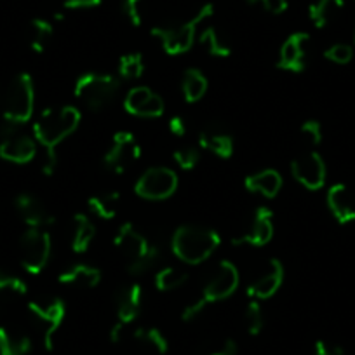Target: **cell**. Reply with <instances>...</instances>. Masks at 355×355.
I'll list each match as a JSON object with an SVG mask.
<instances>
[{"instance_id": "obj_1", "label": "cell", "mask_w": 355, "mask_h": 355, "mask_svg": "<svg viewBox=\"0 0 355 355\" xmlns=\"http://www.w3.org/2000/svg\"><path fill=\"white\" fill-rule=\"evenodd\" d=\"M221 237L216 230L200 225H182L173 234L171 249L180 261L199 265L220 248Z\"/></svg>"}, {"instance_id": "obj_2", "label": "cell", "mask_w": 355, "mask_h": 355, "mask_svg": "<svg viewBox=\"0 0 355 355\" xmlns=\"http://www.w3.org/2000/svg\"><path fill=\"white\" fill-rule=\"evenodd\" d=\"M114 244L119 251L122 252L125 259H128V272L129 275H145L146 272L153 270L157 263L160 261V251L159 245L150 244L148 239L143 234L136 230L132 223L121 225L114 239Z\"/></svg>"}, {"instance_id": "obj_3", "label": "cell", "mask_w": 355, "mask_h": 355, "mask_svg": "<svg viewBox=\"0 0 355 355\" xmlns=\"http://www.w3.org/2000/svg\"><path fill=\"white\" fill-rule=\"evenodd\" d=\"M80 119V112L75 107L46 108L33 122V138L46 150H56L61 141L77 131Z\"/></svg>"}, {"instance_id": "obj_4", "label": "cell", "mask_w": 355, "mask_h": 355, "mask_svg": "<svg viewBox=\"0 0 355 355\" xmlns=\"http://www.w3.org/2000/svg\"><path fill=\"white\" fill-rule=\"evenodd\" d=\"M35 107V87L28 73H18L6 85L0 96V112L4 122L23 125L32 119Z\"/></svg>"}, {"instance_id": "obj_5", "label": "cell", "mask_w": 355, "mask_h": 355, "mask_svg": "<svg viewBox=\"0 0 355 355\" xmlns=\"http://www.w3.org/2000/svg\"><path fill=\"white\" fill-rule=\"evenodd\" d=\"M119 89H121V82L114 75L87 71L77 78L73 94L89 110L100 112L114 103L119 94Z\"/></svg>"}, {"instance_id": "obj_6", "label": "cell", "mask_w": 355, "mask_h": 355, "mask_svg": "<svg viewBox=\"0 0 355 355\" xmlns=\"http://www.w3.org/2000/svg\"><path fill=\"white\" fill-rule=\"evenodd\" d=\"M213 11V4H206L189 21L174 26H155V28H152V35L159 40L162 49L171 56L185 54L192 49L193 42H196L199 25H202L207 18H211Z\"/></svg>"}, {"instance_id": "obj_7", "label": "cell", "mask_w": 355, "mask_h": 355, "mask_svg": "<svg viewBox=\"0 0 355 355\" xmlns=\"http://www.w3.org/2000/svg\"><path fill=\"white\" fill-rule=\"evenodd\" d=\"M51 252L53 239L44 228H28L19 237V261L28 274H40L49 263Z\"/></svg>"}, {"instance_id": "obj_8", "label": "cell", "mask_w": 355, "mask_h": 355, "mask_svg": "<svg viewBox=\"0 0 355 355\" xmlns=\"http://www.w3.org/2000/svg\"><path fill=\"white\" fill-rule=\"evenodd\" d=\"M239 270L237 266L228 259H223L216 265L213 274L206 281L202 289V295L196 300L197 305L202 310H206L207 305L216 302H223V300L230 298L239 288Z\"/></svg>"}, {"instance_id": "obj_9", "label": "cell", "mask_w": 355, "mask_h": 355, "mask_svg": "<svg viewBox=\"0 0 355 355\" xmlns=\"http://www.w3.org/2000/svg\"><path fill=\"white\" fill-rule=\"evenodd\" d=\"M19 128L9 122L0 128V157L12 164H28L37 155V141Z\"/></svg>"}, {"instance_id": "obj_10", "label": "cell", "mask_w": 355, "mask_h": 355, "mask_svg": "<svg viewBox=\"0 0 355 355\" xmlns=\"http://www.w3.org/2000/svg\"><path fill=\"white\" fill-rule=\"evenodd\" d=\"M178 189V174L171 167L155 166L146 169L135 185V192L146 200H164Z\"/></svg>"}, {"instance_id": "obj_11", "label": "cell", "mask_w": 355, "mask_h": 355, "mask_svg": "<svg viewBox=\"0 0 355 355\" xmlns=\"http://www.w3.org/2000/svg\"><path fill=\"white\" fill-rule=\"evenodd\" d=\"M28 310L33 319H35V322L42 327L44 347H46V350H53L54 336L60 331L64 315H67V306H64L63 300L54 296V298L30 302Z\"/></svg>"}, {"instance_id": "obj_12", "label": "cell", "mask_w": 355, "mask_h": 355, "mask_svg": "<svg viewBox=\"0 0 355 355\" xmlns=\"http://www.w3.org/2000/svg\"><path fill=\"white\" fill-rule=\"evenodd\" d=\"M141 155V146L132 132L119 131L112 138L110 146L103 157V164L110 173L122 174Z\"/></svg>"}, {"instance_id": "obj_13", "label": "cell", "mask_w": 355, "mask_h": 355, "mask_svg": "<svg viewBox=\"0 0 355 355\" xmlns=\"http://www.w3.org/2000/svg\"><path fill=\"white\" fill-rule=\"evenodd\" d=\"M291 174L300 185L309 190H320L326 183V162L317 152H305L291 162Z\"/></svg>"}, {"instance_id": "obj_14", "label": "cell", "mask_w": 355, "mask_h": 355, "mask_svg": "<svg viewBox=\"0 0 355 355\" xmlns=\"http://www.w3.org/2000/svg\"><path fill=\"white\" fill-rule=\"evenodd\" d=\"M272 237H274V213L268 207L259 206L252 214L249 227L232 239V244L263 248L272 241Z\"/></svg>"}, {"instance_id": "obj_15", "label": "cell", "mask_w": 355, "mask_h": 355, "mask_svg": "<svg viewBox=\"0 0 355 355\" xmlns=\"http://www.w3.org/2000/svg\"><path fill=\"white\" fill-rule=\"evenodd\" d=\"M310 35L305 32H295L284 40L279 53L277 67L281 70L300 73L306 67V56H309Z\"/></svg>"}, {"instance_id": "obj_16", "label": "cell", "mask_w": 355, "mask_h": 355, "mask_svg": "<svg viewBox=\"0 0 355 355\" xmlns=\"http://www.w3.org/2000/svg\"><path fill=\"white\" fill-rule=\"evenodd\" d=\"M15 207L28 228H46L54 223V216L49 213L42 200L28 192L19 193L15 199Z\"/></svg>"}, {"instance_id": "obj_17", "label": "cell", "mask_w": 355, "mask_h": 355, "mask_svg": "<svg viewBox=\"0 0 355 355\" xmlns=\"http://www.w3.org/2000/svg\"><path fill=\"white\" fill-rule=\"evenodd\" d=\"M282 282H284V266L279 259H270L268 263V270L258 277L256 281H252L248 286L245 293L251 300H268L275 295V293L281 289Z\"/></svg>"}, {"instance_id": "obj_18", "label": "cell", "mask_w": 355, "mask_h": 355, "mask_svg": "<svg viewBox=\"0 0 355 355\" xmlns=\"http://www.w3.org/2000/svg\"><path fill=\"white\" fill-rule=\"evenodd\" d=\"M143 309V289L139 284H128L121 288L115 295V312L117 322L124 326L135 322Z\"/></svg>"}, {"instance_id": "obj_19", "label": "cell", "mask_w": 355, "mask_h": 355, "mask_svg": "<svg viewBox=\"0 0 355 355\" xmlns=\"http://www.w3.org/2000/svg\"><path fill=\"white\" fill-rule=\"evenodd\" d=\"M327 207L340 225H348L355 221V199L350 189L345 183H334L327 190Z\"/></svg>"}, {"instance_id": "obj_20", "label": "cell", "mask_w": 355, "mask_h": 355, "mask_svg": "<svg viewBox=\"0 0 355 355\" xmlns=\"http://www.w3.org/2000/svg\"><path fill=\"white\" fill-rule=\"evenodd\" d=\"M244 187L248 192L259 193L266 199H274L282 189V176L275 169H263L245 176Z\"/></svg>"}, {"instance_id": "obj_21", "label": "cell", "mask_w": 355, "mask_h": 355, "mask_svg": "<svg viewBox=\"0 0 355 355\" xmlns=\"http://www.w3.org/2000/svg\"><path fill=\"white\" fill-rule=\"evenodd\" d=\"M199 145L220 159H230L234 155V138L216 125H209L200 132Z\"/></svg>"}, {"instance_id": "obj_22", "label": "cell", "mask_w": 355, "mask_h": 355, "mask_svg": "<svg viewBox=\"0 0 355 355\" xmlns=\"http://www.w3.org/2000/svg\"><path fill=\"white\" fill-rule=\"evenodd\" d=\"M60 284L80 286V288H96L101 281L100 268L87 263H75L68 266L67 270L61 272L58 277Z\"/></svg>"}, {"instance_id": "obj_23", "label": "cell", "mask_w": 355, "mask_h": 355, "mask_svg": "<svg viewBox=\"0 0 355 355\" xmlns=\"http://www.w3.org/2000/svg\"><path fill=\"white\" fill-rule=\"evenodd\" d=\"M96 239V225L87 214L77 213L73 216V234H71V249L75 252H85Z\"/></svg>"}, {"instance_id": "obj_24", "label": "cell", "mask_w": 355, "mask_h": 355, "mask_svg": "<svg viewBox=\"0 0 355 355\" xmlns=\"http://www.w3.org/2000/svg\"><path fill=\"white\" fill-rule=\"evenodd\" d=\"M30 350L32 340L28 334L9 327H0V355H28Z\"/></svg>"}, {"instance_id": "obj_25", "label": "cell", "mask_w": 355, "mask_h": 355, "mask_svg": "<svg viewBox=\"0 0 355 355\" xmlns=\"http://www.w3.org/2000/svg\"><path fill=\"white\" fill-rule=\"evenodd\" d=\"M87 207L91 214L100 218V220H114L119 214V207H121V193L105 192L89 197Z\"/></svg>"}, {"instance_id": "obj_26", "label": "cell", "mask_w": 355, "mask_h": 355, "mask_svg": "<svg viewBox=\"0 0 355 355\" xmlns=\"http://www.w3.org/2000/svg\"><path fill=\"white\" fill-rule=\"evenodd\" d=\"M207 91V78L197 68H189L182 77V93L187 103H197Z\"/></svg>"}, {"instance_id": "obj_27", "label": "cell", "mask_w": 355, "mask_h": 355, "mask_svg": "<svg viewBox=\"0 0 355 355\" xmlns=\"http://www.w3.org/2000/svg\"><path fill=\"white\" fill-rule=\"evenodd\" d=\"M343 0H317L309 8V18L317 28H324L329 25L340 11L343 9Z\"/></svg>"}, {"instance_id": "obj_28", "label": "cell", "mask_w": 355, "mask_h": 355, "mask_svg": "<svg viewBox=\"0 0 355 355\" xmlns=\"http://www.w3.org/2000/svg\"><path fill=\"white\" fill-rule=\"evenodd\" d=\"M54 35L53 23L47 19L37 18L30 23V47L35 51L37 54L44 53L49 46L51 39Z\"/></svg>"}, {"instance_id": "obj_29", "label": "cell", "mask_w": 355, "mask_h": 355, "mask_svg": "<svg viewBox=\"0 0 355 355\" xmlns=\"http://www.w3.org/2000/svg\"><path fill=\"white\" fill-rule=\"evenodd\" d=\"M138 343L145 345V347L152 348L155 354L164 355L169 350V341H167L166 334L159 329V327H138V329L132 333Z\"/></svg>"}, {"instance_id": "obj_30", "label": "cell", "mask_w": 355, "mask_h": 355, "mask_svg": "<svg viewBox=\"0 0 355 355\" xmlns=\"http://www.w3.org/2000/svg\"><path fill=\"white\" fill-rule=\"evenodd\" d=\"M189 279V274L178 266H166V268H160L159 272L153 277V284L159 291H174V289L182 288L183 284Z\"/></svg>"}, {"instance_id": "obj_31", "label": "cell", "mask_w": 355, "mask_h": 355, "mask_svg": "<svg viewBox=\"0 0 355 355\" xmlns=\"http://www.w3.org/2000/svg\"><path fill=\"white\" fill-rule=\"evenodd\" d=\"M199 42L202 46H206L209 54H213L216 58H228L232 53L230 44L221 37V33L214 26H207V28H204L199 33Z\"/></svg>"}, {"instance_id": "obj_32", "label": "cell", "mask_w": 355, "mask_h": 355, "mask_svg": "<svg viewBox=\"0 0 355 355\" xmlns=\"http://www.w3.org/2000/svg\"><path fill=\"white\" fill-rule=\"evenodd\" d=\"M145 71V61L139 53L124 54L119 60V75L124 80H136L139 78Z\"/></svg>"}, {"instance_id": "obj_33", "label": "cell", "mask_w": 355, "mask_h": 355, "mask_svg": "<svg viewBox=\"0 0 355 355\" xmlns=\"http://www.w3.org/2000/svg\"><path fill=\"white\" fill-rule=\"evenodd\" d=\"M245 327H248V333L251 336H258L259 333L265 327V317H263V309L259 305L258 300H251L245 306Z\"/></svg>"}, {"instance_id": "obj_34", "label": "cell", "mask_w": 355, "mask_h": 355, "mask_svg": "<svg viewBox=\"0 0 355 355\" xmlns=\"http://www.w3.org/2000/svg\"><path fill=\"white\" fill-rule=\"evenodd\" d=\"M152 93H153L152 89L146 87V85H136V87H132L124 98L125 112L131 115H136V112L139 110V107L148 100Z\"/></svg>"}, {"instance_id": "obj_35", "label": "cell", "mask_w": 355, "mask_h": 355, "mask_svg": "<svg viewBox=\"0 0 355 355\" xmlns=\"http://www.w3.org/2000/svg\"><path fill=\"white\" fill-rule=\"evenodd\" d=\"M173 160L178 164L180 169L192 171L200 162V152L199 148H193V146H183V148L174 150Z\"/></svg>"}, {"instance_id": "obj_36", "label": "cell", "mask_w": 355, "mask_h": 355, "mask_svg": "<svg viewBox=\"0 0 355 355\" xmlns=\"http://www.w3.org/2000/svg\"><path fill=\"white\" fill-rule=\"evenodd\" d=\"M166 110V103H164L162 98L157 93L150 94L148 100L139 107V110L136 112L135 117H143V119H157L164 114Z\"/></svg>"}, {"instance_id": "obj_37", "label": "cell", "mask_w": 355, "mask_h": 355, "mask_svg": "<svg viewBox=\"0 0 355 355\" xmlns=\"http://www.w3.org/2000/svg\"><path fill=\"white\" fill-rule=\"evenodd\" d=\"M324 58H326L327 61H331V63L347 64L350 63L352 58H354V49H352V46H348V44H334L329 49H326Z\"/></svg>"}, {"instance_id": "obj_38", "label": "cell", "mask_w": 355, "mask_h": 355, "mask_svg": "<svg viewBox=\"0 0 355 355\" xmlns=\"http://www.w3.org/2000/svg\"><path fill=\"white\" fill-rule=\"evenodd\" d=\"M28 286H26L25 281H21L16 275L9 274L8 270L0 268V291H9L16 293V295H25Z\"/></svg>"}, {"instance_id": "obj_39", "label": "cell", "mask_w": 355, "mask_h": 355, "mask_svg": "<svg viewBox=\"0 0 355 355\" xmlns=\"http://www.w3.org/2000/svg\"><path fill=\"white\" fill-rule=\"evenodd\" d=\"M300 135L309 146H317L322 141V125L319 121H305L300 128Z\"/></svg>"}, {"instance_id": "obj_40", "label": "cell", "mask_w": 355, "mask_h": 355, "mask_svg": "<svg viewBox=\"0 0 355 355\" xmlns=\"http://www.w3.org/2000/svg\"><path fill=\"white\" fill-rule=\"evenodd\" d=\"M143 0H122V15L132 26H141L143 23Z\"/></svg>"}, {"instance_id": "obj_41", "label": "cell", "mask_w": 355, "mask_h": 355, "mask_svg": "<svg viewBox=\"0 0 355 355\" xmlns=\"http://www.w3.org/2000/svg\"><path fill=\"white\" fill-rule=\"evenodd\" d=\"M313 355H345L343 348L338 345L329 343V341L319 340L313 345Z\"/></svg>"}, {"instance_id": "obj_42", "label": "cell", "mask_w": 355, "mask_h": 355, "mask_svg": "<svg viewBox=\"0 0 355 355\" xmlns=\"http://www.w3.org/2000/svg\"><path fill=\"white\" fill-rule=\"evenodd\" d=\"M103 0H64L63 6L64 9L70 11H84V9H94L101 6Z\"/></svg>"}, {"instance_id": "obj_43", "label": "cell", "mask_w": 355, "mask_h": 355, "mask_svg": "<svg viewBox=\"0 0 355 355\" xmlns=\"http://www.w3.org/2000/svg\"><path fill=\"white\" fill-rule=\"evenodd\" d=\"M249 2L251 4L259 2L272 15H281V12H284L288 9V0H249Z\"/></svg>"}, {"instance_id": "obj_44", "label": "cell", "mask_w": 355, "mask_h": 355, "mask_svg": "<svg viewBox=\"0 0 355 355\" xmlns=\"http://www.w3.org/2000/svg\"><path fill=\"white\" fill-rule=\"evenodd\" d=\"M167 129H169L171 135L178 136V138H182V136H185L187 131H189V128H187L185 119L180 117V115H174V117L169 119V122H167Z\"/></svg>"}, {"instance_id": "obj_45", "label": "cell", "mask_w": 355, "mask_h": 355, "mask_svg": "<svg viewBox=\"0 0 355 355\" xmlns=\"http://www.w3.org/2000/svg\"><path fill=\"white\" fill-rule=\"evenodd\" d=\"M58 167V155L56 150H46V157H44V164H42V173L51 176L54 174Z\"/></svg>"}, {"instance_id": "obj_46", "label": "cell", "mask_w": 355, "mask_h": 355, "mask_svg": "<svg viewBox=\"0 0 355 355\" xmlns=\"http://www.w3.org/2000/svg\"><path fill=\"white\" fill-rule=\"evenodd\" d=\"M237 350H239L237 341L228 338V340H225L223 347H221L220 350L213 352V354H209V355H237Z\"/></svg>"}, {"instance_id": "obj_47", "label": "cell", "mask_w": 355, "mask_h": 355, "mask_svg": "<svg viewBox=\"0 0 355 355\" xmlns=\"http://www.w3.org/2000/svg\"><path fill=\"white\" fill-rule=\"evenodd\" d=\"M125 327L122 322H115L114 326H112L110 333H108V338H110L112 343H119V341H122V338H124V333H125Z\"/></svg>"}, {"instance_id": "obj_48", "label": "cell", "mask_w": 355, "mask_h": 355, "mask_svg": "<svg viewBox=\"0 0 355 355\" xmlns=\"http://www.w3.org/2000/svg\"><path fill=\"white\" fill-rule=\"evenodd\" d=\"M354 42H355V32H354Z\"/></svg>"}]
</instances>
